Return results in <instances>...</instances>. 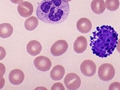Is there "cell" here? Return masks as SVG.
I'll return each mask as SVG.
<instances>
[{
  "instance_id": "1",
  "label": "cell",
  "mask_w": 120,
  "mask_h": 90,
  "mask_svg": "<svg viewBox=\"0 0 120 90\" xmlns=\"http://www.w3.org/2000/svg\"><path fill=\"white\" fill-rule=\"evenodd\" d=\"M90 38L93 54L101 58L112 54L118 43V34L110 26L97 27Z\"/></svg>"
},
{
  "instance_id": "2",
  "label": "cell",
  "mask_w": 120,
  "mask_h": 90,
  "mask_svg": "<svg viewBox=\"0 0 120 90\" xmlns=\"http://www.w3.org/2000/svg\"><path fill=\"white\" fill-rule=\"evenodd\" d=\"M69 12V4L65 0H43L38 5L36 14L43 22L56 24L65 21Z\"/></svg>"
},
{
  "instance_id": "3",
  "label": "cell",
  "mask_w": 120,
  "mask_h": 90,
  "mask_svg": "<svg viewBox=\"0 0 120 90\" xmlns=\"http://www.w3.org/2000/svg\"><path fill=\"white\" fill-rule=\"evenodd\" d=\"M116 74L114 67L112 64L105 63L101 65L99 68L98 75L100 79L104 82L112 80Z\"/></svg>"
},
{
  "instance_id": "4",
  "label": "cell",
  "mask_w": 120,
  "mask_h": 90,
  "mask_svg": "<svg viewBox=\"0 0 120 90\" xmlns=\"http://www.w3.org/2000/svg\"><path fill=\"white\" fill-rule=\"evenodd\" d=\"M65 85L68 90H75L79 89L82 83L80 77L76 73H68L65 77Z\"/></svg>"
},
{
  "instance_id": "5",
  "label": "cell",
  "mask_w": 120,
  "mask_h": 90,
  "mask_svg": "<svg viewBox=\"0 0 120 90\" xmlns=\"http://www.w3.org/2000/svg\"><path fill=\"white\" fill-rule=\"evenodd\" d=\"M68 47V44L67 41L64 40H58L52 45L50 52L52 56H58L66 52Z\"/></svg>"
},
{
  "instance_id": "6",
  "label": "cell",
  "mask_w": 120,
  "mask_h": 90,
  "mask_svg": "<svg viewBox=\"0 0 120 90\" xmlns=\"http://www.w3.org/2000/svg\"><path fill=\"white\" fill-rule=\"evenodd\" d=\"M80 69L84 75L87 77H92L96 73L97 66L93 61L86 60L81 64Z\"/></svg>"
},
{
  "instance_id": "7",
  "label": "cell",
  "mask_w": 120,
  "mask_h": 90,
  "mask_svg": "<svg viewBox=\"0 0 120 90\" xmlns=\"http://www.w3.org/2000/svg\"><path fill=\"white\" fill-rule=\"evenodd\" d=\"M34 64L37 69L41 71H49L52 66L51 60L45 56L38 57L34 60Z\"/></svg>"
},
{
  "instance_id": "8",
  "label": "cell",
  "mask_w": 120,
  "mask_h": 90,
  "mask_svg": "<svg viewBox=\"0 0 120 90\" xmlns=\"http://www.w3.org/2000/svg\"><path fill=\"white\" fill-rule=\"evenodd\" d=\"M17 11L22 17L27 18L32 15L34 7L32 4L28 1H24L20 3L17 7Z\"/></svg>"
},
{
  "instance_id": "9",
  "label": "cell",
  "mask_w": 120,
  "mask_h": 90,
  "mask_svg": "<svg viewBox=\"0 0 120 90\" xmlns=\"http://www.w3.org/2000/svg\"><path fill=\"white\" fill-rule=\"evenodd\" d=\"M24 79V73L20 69H15L12 70L9 75V82L13 85H19L23 82Z\"/></svg>"
},
{
  "instance_id": "10",
  "label": "cell",
  "mask_w": 120,
  "mask_h": 90,
  "mask_svg": "<svg viewBox=\"0 0 120 90\" xmlns=\"http://www.w3.org/2000/svg\"><path fill=\"white\" fill-rule=\"evenodd\" d=\"M77 30L82 34H87L92 29V24L90 19L83 17L78 20L76 24Z\"/></svg>"
},
{
  "instance_id": "11",
  "label": "cell",
  "mask_w": 120,
  "mask_h": 90,
  "mask_svg": "<svg viewBox=\"0 0 120 90\" xmlns=\"http://www.w3.org/2000/svg\"><path fill=\"white\" fill-rule=\"evenodd\" d=\"M87 46L86 38L84 36H80L78 37L74 42L73 49L76 53H82L86 51Z\"/></svg>"
},
{
  "instance_id": "12",
  "label": "cell",
  "mask_w": 120,
  "mask_h": 90,
  "mask_svg": "<svg viewBox=\"0 0 120 90\" xmlns=\"http://www.w3.org/2000/svg\"><path fill=\"white\" fill-rule=\"evenodd\" d=\"M42 49L41 45L39 42L36 40L30 41L27 45V51L31 56H35L39 54Z\"/></svg>"
},
{
  "instance_id": "13",
  "label": "cell",
  "mask_w": 120,
  "mask_h": 90,
  "mask_svg": "<svg viewBox=\"0 0 120 90\" xmlns=\"http://www.w3.org/2000/svg\"><path fill=\"white\" fill-rule=\"evenodd\" d=\"M65 73L64 67L60 65L55 66L51 71L50 76L53 80L58 81L63 79Z\"/></svg>"
},
{
  "instance_id": "14",
  "label": "cell",
  "mask_w": 120,
  "mask_h": 90,
  "mask_svg": "<svg viewBox=\"0 0 120 90\" xmlns=\"http://www.w3.org/2000/svg\"><path fill=\"white\" fill-rule=\"evenodd\" d=\"M91 8L92 11L97 15L103 13L106 8L104 0H93L91 4Z\"/></svg>"
},
{
  "instance_id": "15",
  "label": "cell",
  "mask_w": 120,
  "mask_h": 90,
  "mask_svg": "<svg viewBox=\"0 0 120 90\" xmlns=\"http://www.w3.org/2000/svg\"><path fill=\"white\" fill-rule=\"evenodd\" d=\"M12 26L8 23H3L0 24V37L3 38H9L13 33Z\"/></svg>"
},
{
  "instance_id": "16",
  "label": "cell",
  "mask_w": 120,
  "mask_h": 90,
  "mask_svg": "<svg viewBox=\"0 0 120 90\" xmlns=\"http://www.w3.org/2000/svg\"><path fill=\"white\" fill-rule=\"evenodd\" d=\"M38 23V20L37 17L32 16L26 20L24 22V27L27 30L32 31L37 28Z\"/></svg>"
},
{
  "instance_id": "17",
  "label": "cell",
  "mask_w": 120,
  "mask_h": 90,
  "mask_svg": "<svg viewBox=\"0 0 120 90\" xmlns=\"http://www.w3.org/2000/svg\"><path fill=\"white\" fill-rule=\"evenodd\" d=\"M105 5L108 10L112 11L117 10L120 7L119 0H106Z\"/></svg>"
},
{
  "instance_id": "18",
  "label": "cell",
  "mask_w": 120,
  "mask_h": 90,
  "mask_svg": "<svg viewBox=\"0 0 120 90\" xmlns=\"http://www.w3.org/2000/svg\"><path fill=\"white\" fill-rule=\"evenodd\" d=\"M64 86L62 83L60 82L56 83L53 84L52 86L51 90H64Z\"/></svg>"
},
{
  "instance_id": "19",
  "label": "cell",
  "mask_w": 120,
  "mask_h": 90,
  "mask_svg": "<svg viewBox=\"0 0 120 90\" xmlns=\"http://www.w3.org/2000/svg\"><path fill=\"white\" fill-rule=\"evenodd\" d=\"M6 72V68L4 64L0 63V79L3 78Z\"/></svg>"
},
{
  "instance_id": "20",
  "label": "cell",
  "mask_w": 120,
  "mask_h": 90,
  "mask_svg": "<svg viewBox=\"0 0 120 90\" xmlns=\"http://www.w3.org/2000/svg\"><path fill=\"white\" fill-rule=\"evenodd\" d=\"M109 90H120V83L118 82H115L110 84Z\"/></svg>"
},
{
  "instance_id": "21",
  "label": "cell",
  "mask_w": 120,
  "mask_h": 90,
  "mask_svg": "<svg viewBox=\"0 0 120 90\" xmlns=\"http://www.w3.org/2000/svg\"><path fill=\"white\" fill-rule=\"evenodd\" d=\"M6 54L7 53L4 48L2 46H0V60L4 59Z\"/></svg>"
},
{
  "instance_id": "22",
  "label": "cell",
  "mask_w": 120,
  "mask_h": 90,
  "mask_svg": "<svg viewBox=\"0 0 120 90\" xmlns=\"http://www.w3.org/2000/svg\"><path fill=\"white\" fill-rule=\"evenodd\" d=\"M5 79L4 77L0 79V90H1L4 87L5 85Z\"/></svg>"
},
{
  "instance_id": "23",
  "label": "cell",
  "mask_w": 120,
  "mask_h": 90,
  "mask_svg": "<svg viewBox=\"0 0 120 90\" xmlns=\"http://www.w3.org/2000/svg\"><path fill=\"white\" fill-rule=\"evenodd\" d=\"M23 0H10V1L13 4H17L23 1Z\"/></svg>"
},
{
  "instance_id": "24",
  "label": "cell",
  "mask_w": 120,
  "mask_h": 90,
  "mask_svg": "<svg viewBox=\"0 0 120 90\" xmlns=\"http://www.w3.org/2000/svg\"><path fill=\"white\" fill-rule=\"evenodd\" d=\"M65 0L68 2V1H71L72 0Z\"/></svg>"
}]
</instances>
